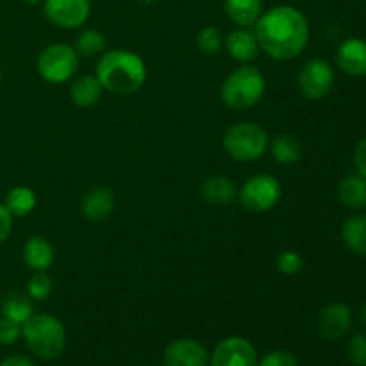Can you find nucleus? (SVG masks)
Listing matches in <instances>:
<instances>
[{
    "instance_id": "4468645a",
    "label": "nucleus",
    "mask_w": 366,
    "mask_h": 366,
    "mask_svg": "<svg viewBox=\"0 0 366 366\" xmlns=\"http://www.w3.org/2000/svg\"><path fill=\"white\" fill-rule=\"evenodd\" d=\"M114 209V193L107 186H95L82 197L81 211L89 222H100Z\"/></svg>"
},
{
    "instance_id": "72a5a7b5",
    "label": "nucleus",
    "mask_w": 366,
    "mask_h": 366,
    "mask_svg": "<svg viewBox=\"0 0 366 366\" xmlns=\"http://www.w3.org/2000/svg\"><path fill=\"white\" fill-rule=\"evenodd\" d=\"M0 366H36V365H34V361L29 360V357L16 354V356L6 357V360L0 363Z\"/></svg>"
},
{
    "instance_id": "423d86ee",
    "label": "nucleus",
    "mask_w": 366,
    "mask_h": 366,
    "mask_svg": "<svg viewBox=\"0 0 366 366\" xmlns=\"http://www.w3.org/2000/svg\"><path fill=\"white\" fill-rule=\"evenodd\" d=\"M79 68V54L66 43L49 45L38 57V71L46 82L63 84L70 81Z\"/></svg>"
},
{
    "instance_id": "2eb2a0df",
    "label": "nucleus",
    "mask_w": 366,
    "mask_h": 366,
    "mask_svg": "<svg viewBox=\"0 0 366 366\" xmlns=\"http://www.w3.org/2000/svg\"><path fill=\"white\" fill-rule=\"evenodd\" d=\"M225 49L231 54L232 59L239 63H250L259 56V43H257L256 34L249 29H236L225 39Z\"/></svg>"
},
{
    "instance_id": "dca6fc26",
    "label": "nucleus",
    "mask_w": 366,
    "mask_h": 366,
    "mask_svg": "<svg viewBox=\"0 0 366 366\" xmlns=\"http://www.w3.org/2000/svg\"><path fill=\"white\" fill-rule=\"evenodd\" d=\"M200 195L211 206H229L238 199V188L234 182L224 175L207 177L200 186Z\"/></svg>"
},
{
    "instance_id": "473e14b6",
    "label": "nucleus",
    "mask_w": 366,
    "mask_h": 366,
    "mask_svg": "<svg viewBox=\"0 0 366 366\" xmlns=\"http://www.w3.org/2000/svg\"><path fill=\"white\" fill-rule=\"evenodd\" d=\"M11 227H13V217L9 214V211L6 209L4 204H0V245L7 239V236L11 234Z\"/></svg>"
},
{
    "instance_id": "c9c22d12",
    "label": "nucleus",
    "mask_w": 366,
    "mask_h": 366,
    "mask_svg": "<svg viewBox=\"0 0 366 366\" xmlns=\"http://www.w3.org/2000/svg\"><path fill=\"white\" fill-rule=\"evenodd\" d=\"M24 2H27V4H38V2H41V0H24Z\"/></svg>"
},
{
    "instance_id": "f704fd0d",
    "label": "nucleus",
    "mask_w": 366,
    "mask_h": 366,
    "mask_svg": "<svg viewBox=\"0 0 366 366\" xmlns=\"http://www.w3.org/2000/svg\"><path fill=\"white\" fill-rule=\"evenodd\" d=\"M138 2L147 4V6H149V4H154V2H156V0H138Z\"/></svg>"
},
{
    "instance_id": "f257e3e1",
    "label": "nucleus",
    "mask_w": 366,
    "mask_h": 366,
    "mask_svg": "<svg viewBox=\"0 0 366 366\" xmlns=\"http://www.w3.org/2000/svg\"><path fill=\"white\" fill-rule=\"evenodd\" d=\"M259 49L277 61L295 59L310 41V24L302 11L292 6H275L261 13L256 21Z\"/></svg>"
},
{
    "instance_id": "9d476101",
    "label": "nucleus",
    "mask_w": 366,
    "mask_h": 366,
    "mask_svg": "<svg viewBox=\"0 0 366 366\" xmlns=\"http://www.w3.org/2000/svg\"><path fill=\"white\" fill-rule=\"evenodd\" d=\"M89 0H45V16L61 29H77L88 20Z\"/></svg>"
},
{
    "instance_id": "2f4dec72",
    "label": "nucleus",
    "mask_w": 366,
    "mask_h": 366,
    "mask_svg": "<svg viewBox=\"0 0 366 366\" xmlns=\"http://www.w3.org/2000/svg\"><path fill=\"white\" fill-rule=\"evenodd\" d=\"M354 164L357 168V174L366 177V138L360 139L354 150Z\"/></svg>"
},
{
    "instance_id": "7c9ffc66",
    "label": "nucleus",
    "mask_w": 366,
    "mask_h": 366,
    "mask_svg": "<svg viewBox=\"0 0 366 366\" xmlns=\"http://www.w3.org/2000/svg\"><path fill=\"white\" fill-rule=\"evenodd\" d=\"M257 366H299V363H297V357L288 350H274L257 361Z\"/></svg>"
},
{
    "instance_id": "aec40b11",
    "label": "nucleus",
    "mask_w": 366,
    "mask_h": 366,
    "mask_svg": "<svg viewBox=\"0 0 366 366\" xmlns=\"http://www.w3.org/2000/svg\"><path fill=\"white\" fill-rule=\"evenodd\" d=\"M102 84L97 79V75H82L71 82L70 97L75 106L79 107H92L102 97Z\"/></svg>"
},
{
    "instance_id": "9b49d317",
    "label": "nucleus",
    "mask_w": 366,
    "mask_h": 366,
    "mask_svg": "<svg viewBox=\"0 0 366 366\" xmlns=\"http://www.w3.org/2000/svg\"><path fill=\"white\" fill-rule=\"evenodd\" d=\"M350 327H352V311L347 304H329L318 313L317 331L327 342H338L345 338Z\"/></svg>"
},
{
    "instance_id": "4c0bfd02",
    "label": "nucleus",
    "mask_w": 366,
    "mask_h": 366,
    "mask_svg": "<svg viewBox=\"0 0 366 366\" xmlns=\"http://www.w3.org/2000/svg\"><path fill=\"white\" fill-rule=\"evenodd\" d=\"M0 82H2V70H0Z\"/></svg>"
},
{
    "instance_id": "20e7f679",
    "label": "nucleus",
    "mask_w": 366,
    "mask_h": 366,
    "mask_svg": "<svg viewBox=\"0 0 366 366\" xmlns=\"http://www.w3.org/2000/svg\"><path fill=\"white\" fill-rule=\"evenodd\" d=\"M267 92V79L257 68L245 64L239 66L224 81L220 89L222 102L232 111L254 107Z\"/></svg>"
},
{
    "instance_id": "a211bd4d",
    "label": "nucleus",
    "mask_w": 366,
    "mask_h": 366,
    "mask_svg": "<svg viewBox=\"0 0 366 366\" xmlns=\"http://www.w3.org/2000/svg\"><path fill=\"white\" fill-rule=\"evenodd\" d=\"M224 7L231 21L243 29L256 25L263 13V0H224Z\"/></svg>"
},
{
    "instance_id": "7ed1b4c3",
    "label": "nucleus",
    "mask_w": 366,
    "mask_h": 366,
    "mask_svg": "<svg viewBox=\"0 0 366 366\" xmlns=\"http://www.w3.org/2000/svg\"><path fill=\"white\" fill-rule=\"evenodd\" d=\"M21 338L27 343V349L43 361L59 357L66 345L64 325L59 318L46 313L32 315L25 324H21Z\"/></svg>"
},
{
    "instance_id": "bb28decb",
    "label": "nucleus",
    "mask_w": 366,
    "mask_h": 366,
    "mask_svg": "<svg viewBox=\"0 0 366 366\" xmlns=\"http://www.w3.org/2000/svg\"><path fill=\"white\" fill-rule=\"evenodd\" d=\"M197 45L207 56H214V54L220 52L222 45H224V38H222L220 31L217 27H204L199 32V38H197Z\"/></svg>"
},
{
    "instance_id": "f3484780",
    "label": "nucleus",
    "mask_w": 366,
    "mask_h": 366,
    "mask_svg": "<svg viewBox=\"0 0 366 366\" xmlns=\"http://www.w3.org/2000/svg\"><path fill=\"white\" fill-rule=\"evenodd\" d=\"M24 261L32 272L49 270L54 263V247L41 236H32L24 245Z\"/></svg>"
},
{
    "instance_id": "e433bc0d",
    "label": "nucleus",
    "mask_w": 366,
    "mask_h": 366,
    "mask_svg": "<svg viewBox=\"0 0 366 366\" xmlns=\"http://www.w3.org/2000/svg\"><path fill=\"white\" fill-rule=\"evenodd\" d=\"M363 320H365V325H366V306H365V310H363Z\"/></svg>"
},
{
    "instance_id": "5701e85b",
    "label": "nucleus",
    "mask_w": 366,
    "mask_h": 366,
    "mask_svg": "<svg viewBox=\"0 0 366 366\" xmlns=\"http://www.w3.org/2000/svg\"><path fill=\"white\" fill-rule=\"evenodd\" d=\"M4 206L9 211L11 217H27L36 207V193L27 186H16L6 195Z\"/></svg>"
},
{
    "instance_id": "6e6552de",
    "label": "nucleus",
    "mask_w": 366,
    "mask_h": 366,
    "mask_svg": "<svg viewBox=\"0 0 366 366\" xmlns=\"http://www.w3.org/2000/svg\"><path fill=\"white\" fill-rule=\"evenodd\" d=\"M335 86V71L324 59H310L304 63L299 74V88L310 100H322Z\"/></svg>"
},
{
    "instance_id": "b1692460",
    "label": "nucleus",
    "mask_w": 366,
    "mask_h": 366,
    "mask_svg": "<svg viewBox=\"0 0 366 366\" xmlns=\"http://www.w3.org/2000/svg\"><path fill=\"white\" fill-rule=\"evenodd\" d=\"M272 156L279 164H293L302 156L299 139L292 134H277L272 139Z\"/></svg>"
},
{
    "instance_id": "58836bf2",
    "label": "nucleus",
    "mask_w": 366,
    "mask_h": 366,
    "mask_svg": "<svg viewBox=\"0 0 366 366\" xmlns=\"http://www.w3.org/2000/svg\"><path fill=\"white\" fill-rule=\"evenodd\" d=\"M139 366H149V365H139Z\"/></svg>"
},
{
    "instance_id": "cd10ccee",
    "label": "nucleus",
    "mask_w": 366,
    "mask_h": 366,
    "mask_svg": "<svg viewBox=\"0 0 366 366\" xmlns=\"http://www.w3.org/2000/svg\"><path fill=\"white\" fill-rule=\"evenodd\" d=\"M21 338V324L11 318H0V345H13Z\"/></svg>"
},
{
    "instance_id": "412c9836",
    "label": "nucleus",
    "mask_w": 366,
    "mask_h": 366,
    "mask_svg": "<svg viewBox=\"0 0 366 366\" xmlns=\"http://www.w3.org/2000/svg\"><path fill=\"white\" fill-rule=\"evenodd\" d=\"M32 315H34V310H32L31 297L27 293L13 290V292L4 295L2 317L11 318V320L18 322V324H25Z\"/></svg>"
},
{
    "instance_id": "f8f14e48",
    "label": "nucleus",
    "mask_w": 366,
    "mask_h": 366,
    "mask_svg": "<svg viewBox=\"0 0 366 366\" xmlns=\"http://www.w3.org/2000/svg\"><path fill=\"white\" fill-rule=\"evenodd\" d=\"M163 366H209V352L197 340H175L164 349Z\"/></svg>"
},
{
    "instance_id": "c85d7f7f",
    "label": "nucleus",
    "mask_w": 366,
    "mask_h": 366,
    "mask_svg": "<svg viewBox=\"0 0 366 366\" xmlns=\"http://www.w3.org/2000/svg\"><path fill=\"white\" fill-rule=\"evenodd\" d=\"M349 360L356 366H366V335H356L347 345Z\"/></svg>"
},
{
    "instance_id": "6ab92c4d",
    "label": "nucleus",
    "mask_w": 366,
    "mask_h": 366,
    "mask_svg": "<svg viewBox=\"0 0 366 366\" xmlns=\"http://www.w3.org/2000/svg\"><path fill=\"white\" fill-rule=\"evenodd\" d=\"M338 199L349 209H363L366 206V177L350 174L340 182Z\"/></svg>"
},
{
    "instance_id": "4be33fe9",
    "label": "nucleus",
    "mask_w": 366,
    "mask_h": 366,
    "mask_svg": "<svg viewBox=\"0 0 366 366\" xmlns=\"http://www.w3.org/2000/svg\"><path fill=\"white\" fill-rule=\"evenodd\" d=\"M342 238L350 252L366 256V214H356L345 220L342 227Z\"/></svg>"
},
{
    "instance_id": "1a4fd4ad",
    "label": "nucleus",
    "mask_w": 366,
    "mask_h": 366,
    "mask_svg": "<svg viewBox=\"0 0 366 366\" xmlns=\"http://www.w3.org/2000/svg\"><path fill=\"white\" fill-rule=\"evenodd\" d=\"M257 352L249 340L231 336L214 347L209 366H257Z\"/></svg>"
},
{
    "instance_id": "f03ea898",
    "label": "nucleus",
    "mask_w": 366,
    "mask_h": 366,
    "mask_svg": "<svg viewBox=\"0 0 366 366\" xmlns=\"http://www.w3.org/2000/svg\"><path fill=\"white\" fill-rule=\"evenodd\" d=\"M97 79L106 92L124 97L132 95L139 92L147 81L145 61L132 50H109L100 56Z\"/></svg>"
},
{
    "instance_id": "a878e982",
    "label": "nucleus",
    "mask_w": 366,
    "mask_h": 366,
    "mask_svg": "<svg viewBox=\"0 0 366 366\" xmlns=\"http://www.w3.org/2000/svg\"><path fill=\"white\" fill-rule=\"evenodd\" d=\"M52 279L45 272H34V275L29 279L27 295L34 300H45L52 293Z\"/></svg>"
},
{
    "instance_id": "ddd939ff",
    "label": "nucleus",
    "mask_w": 366,
    "mask_h": 366,
    "mask_svg": "<svg viewBox=\"0 0 366 366\" xmlns=\"http://www.w3.org/2000/svg\"><path fill=\"white\" fill-rule=\"evenodd\" d=\"M336 63L340 70L352 77L366 75V41L361 38H349L338 46Z\"/></svg>"
},
{
    "instance_id": "0eeeda50",
    "label": "nucleus",
    "mask_w": 366,
    "mask_h": 366,
    "mask_svg": "<svg viewBox=\"0 0 366 366\" xmlns=\"http://www.w3.org/2000/svg\"><path fill=\"white\" fill-rule=\"evenodd\" d=\"M239 202L249 213H267L281 200V182L268 174L252 175L239 188Z\"/></svg>"
},
{
    "instance_id": "c756f323",
    "label": "nucleus",
    "mask_w": 366,
    "mask_h": 366,
    "mask_svg": "<svg viewBox=\"0 0 366 366\" xmlns=\"http://www.w3.org/2000/svg\"><path fill=\"white\" fill-rule=\"evenodd\" d=\"M277 270L285 275H295L302 270V257L297 252H282L277 257Z\"/></svg>"
},
{
    "instance_id": "393cba45",
    "label": "nucleus",
    "mask_w": 366,
    "mask_h": 366,
    "mask_svg": "<svg viewBox=\"0 0 366 366\" xmlns=\"http://www.w3.org/2000/svg\"><path fill=\"white\" fill-rule=\"evenodd\" d=\"M74 49L77 50L79 56L82 57L100 56V54H104V50H106V38H104L102 32L97 31V29H86V31H82L81 34H79L77 43H75Z\"/></svg>"
},
{
    "instance_id": "39448f33",
    "label": "nucleus",
    "mask_w": 366,
    "mask_h": 366,
    "mask_svg": "<svg viewBox=\"0 0 366 366\" xmlns=\"http://www.w3.org/2000/svg\"><path fill=\"white\" fill-rule=\"evenodd\" d=\"M224 149L232 159L242 163L257 161L267 152L268 134L261 125L252 122H239L225 131Z\"/></svg>"
}]
</instances>
